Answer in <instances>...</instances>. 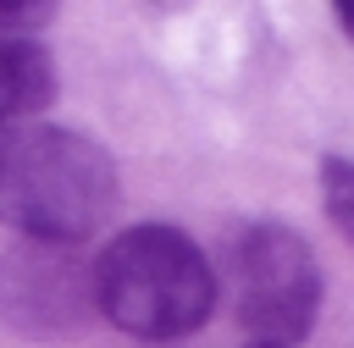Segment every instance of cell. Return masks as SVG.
Here are the masks:
<instances>
[{
	"mask_svg": "<svg viewBox=\"0 0 354 348\" xmlns=\"http://www.w3.org/2000/svg\"><path fill=\"white\" fill-rule=\"evenodd\" d=\"M343 28H348V33H354V6H348V11H343Z\"/></svg>",
	"mask_w": 354,
	"mask_h": 348,
	"instance_id": "obj_8",
	"label": "cell"
},
{
	"mask_svg": "<svg viewBox=\"0 0 354 348\" xmlns=\"http://www.w3.org/2000/svg\"><path fill=\"white\" fill-rule=\"evenodd\" d=\"M88 276H94V309L149 348L199 331L216 309L210 260L199 254L188 232L166 221L116 232L88 265Z\"/></svg>",
	"mask_w": 354,
	"mask_h": 348,
	"instance_id": "obj_2",
	"label": "cell"
},
{
	"mask_svg": "<svg viewBox=\"0 0 354 348\" xmlns=\"http://www.w3.org/2000/svg\"><path fill=\"white\" fill-rule=\"evenodd\" d=\"M116 210V166L111 155L72 133L44 122L0 127V226L22 232L28 243H61L100 232V221Z\"/></svg>",
	"mask_w": 354,
	"mask_h": 348,
	"instance_id": "obj_1",
	"label": "cell"
},
{
	"mask_svg": "<svg viewBox=\"0 0 354 348\" xmlns=\"http://www.w3.org/2000/svg\"><path fill=\"white\" fill-rule=\"evenodd\" d=\"M94 309V276L61 243H17L0 254V320L28 337H66Z\"/></svg>",
	"mask_w": 354,
	"mask_h": 348,
	"instance_id": "obj_4",
	"label": "cell"
},
{
	"mask_svg": "<svg viewBox=\"0 0 354 348\" xmlns=\"http://www.w3.org/2000/svg\"><path fill=\"white\" fill-rule=\"evenodd\" d=\"M55 99V61L39 39H0V127L33 122Z\"/></svg>",
	"mask_w": 354,
	"mask_h": 348,
	"instance_id": "obj_5",
	"label": "cell"
},
{
	"mask_svg": "<svg viewBox=\"0 0 354 348\" xmlns=\"http://www.w3.org/2000/svg\"><path fill=\"white\" fill-rule=\"evenodd\" d=\"M321 199H326V215L337 221V232L354 243V160L321 166Z\"/></svg>",
	"mask_w": 354,
	"mask_h": 348,
	"instance_id": "obj_6",
	"label": "cell"
},
{
	"mask_svg": "<svg viewBox=\"0 0 354 348\" xmlns=\"http://www.w3.org/2000/svg\"><path fill=\"white\" fill-rule=\"evenodd\" d=\"M227 293L254 348H293L321 309L315 249L282 221H254L227 249Z\"/></svg>",
	"mask_w": 354,
	"mask_h": 348,
	"instance_id": "obj_3",
	"label": "cell"
},
{
	"mask_svg": "<svg viewBox=\"0 0 354 348\" xmlns=\"http://www.w3.org/2000/svg\"><path fill=\"white\" fill-rule=\"evenodd\" d=\"M44 22H50V6H22V0L0 6V39H28Z\"/></svg>",
	"mask_w": 354,
	"mask_h": 348,
	"instance_id": "obj_7",
	"label": "cell"
}]
</instances>
